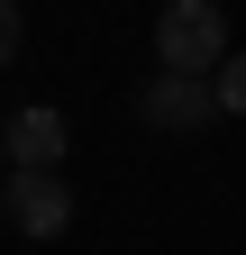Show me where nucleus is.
Returning <instances> with one entry per match:
<instances>
[{
    "label": "nucleus",
    "instance_id": "20e7f679",
    "mask_svg": "<svg viewBox=\"0 0 246 255\" xmlns=\"http://www.w3.org/2000/svg\"><path fill=\"white\" fill-rule=\"evenodd\" d=\"M64 146H73L64 110H18V119H9V164H18V173H55Z\"/></svg>",
    "mask_w": 246,
    "mask_h": 255
},
{
    "label": "nucleus",
    "instance_id": "0eeeda50",
    "mask_svg": "<svg viewBox=\"0 0 246 255\" xmlns=\"http://www.w3.org/2000/svg\"><path fill=\"white\" fill-rule=\"evenodd\" d=\"M0 210H9V182H0Z\"/></svg>",
    "mask_w": 246,
    "mask_h": 255
},
{
    "label": "nucleus",
    "instance_id": "423d86ee",
    "mask_svg": "<svg viewBox=\"0 0 246 255\" xmlns=\"http://www.w3.org/2000/svg\"><path fill=\"white\" fill-rule=\"evenodd\" d=\"M18 37H27V18H18V0H0V73H9V55H18Z\"/></svg>",
    "mask_w": 246,
    "mask_h": 255
},
{
    "label": "nucleus",
    "instance_id": "f03ea898",
    "mask_svg": "<svg viewBox=\"0 0 246 255\" xmlns=\"http://www.w3.org/2000/svg\"><path fill=\"white\" fill-rule=\"evenodd\" d=\"M146 119H155L164 137H201V128L219 119L210 73H155V82H146Z\"/></svg>",
    "mask_w": 246,
    "mask_h": 255
},
{
    "label": "nucleus",
    "instance_id": "39448f33",
    "mask_svg": "<svg viewBox=\"0 0 246 255\" xmlns=\"http://www.w3.org/2000/svg\"><path fill=\"white\" fill-rule=\"evenodd\" d=\"M210 91H219V110H237V119H246V55H228L219 73H210Z\"/></svg>",
    "mask_w": 246,
    "mask_h": 255
},
{
    "label": "nucleus",
    "instance_id": "7ed1b4c3",
    "mask_svg": "<svg viewBox=\"0 0 246 255\" xmlns=\"http://www.w3.org/2000/svg\"><path fill=\"white\" fill-rule=\"evenodd\" d=\"M9 228L18 237H64L73 228V191H64V173H9Z\"/></svg>",
    "mask_w": 246,
    "mask_h": 255
},
{
    "label": "nucleus",
    "instance_id": "f257e3e1",
    "mask_svg": "<svg viewBox=\"0 0 246 255\" xmlns=\"http://www.w3.org/2000/svg\"><path fill=\"white\" fill-rule=\"evenodd\" d=\"M155 64H164V73H219V64H228V18H219V0H164V18H155Z\"/></svg>",
    "mask_w": 246,
    "mask_h": 255
}]
</instances>
